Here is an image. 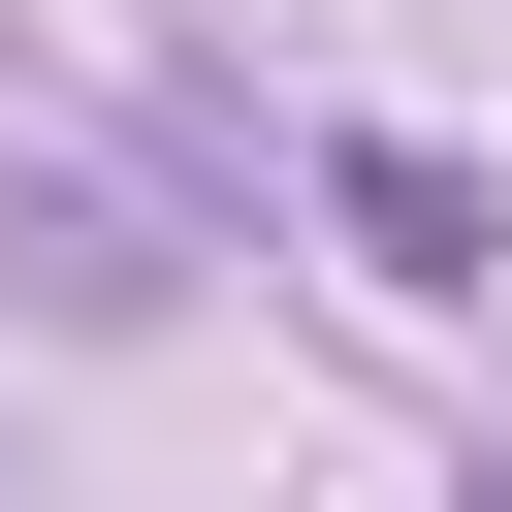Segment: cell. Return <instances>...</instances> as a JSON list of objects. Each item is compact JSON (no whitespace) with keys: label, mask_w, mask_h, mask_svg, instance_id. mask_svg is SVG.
I'll use <instances>...</instances> for the list:
<instances>
[{"label":"cell","mask_w":512,"mask_h":512,"mask_svg":"<svg viewBox=\"0 0 512 512\" xmlns=\"http://www.w3.org/2000/svg\"><path fill=\"white\" fill-rule=\"evenodd\" d=\"M320 224H352L384 288H512V192H480L448 128H320Z\"/></svg>","instance_id":"obj_1"}]
</instances>
